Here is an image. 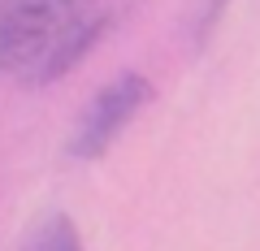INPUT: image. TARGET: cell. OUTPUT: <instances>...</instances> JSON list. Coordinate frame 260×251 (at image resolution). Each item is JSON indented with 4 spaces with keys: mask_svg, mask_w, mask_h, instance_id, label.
I'll list each match as a JSON object with an SVG mask.
<instances>
[{
    "mask_svg": "<svg viewBox=\"0 0 260 251\" xmlns=\"http://www.w3.org/2000/svg\"><path fill=\"white\" fill-rule=\"evenodd\" d=\"M152 100H156L152 78L139 74V69H121L117 78H109V83L83 104L74 130L65 139V152L74 160H100L104 152L130 130V121L139 117Z\"/></svg>",
    "mask_w": 260,
    "mask_h": 251,
    "instance_id": "cell-2",
    "label": "cell"
},
{
    "mask_svg": "<svg viewBox=\"0 0 260 251\" xmlns=\"http://www.w3.org/2000/svg\"><path fill=\"white\" fill-rule=\"evenodd\" d=\"M100 9V0H0V74L30 83L52 48Z\"/></svg>",
    "mask_w": 260,
    "mask_h": 251,
    "instance_id": "cell-1",
    "label": "cell"
},
{
    "mask_svg": "<svg viewBox=\"0 0 260 251\" xmlns=\"http://www.w3.org/2000/svg\"><path fill=\"white\" fill-rule=\"evenodd\" d=\"M22 251H83V234H78V225L70 221L65 212H52L26 238V247H22Z\"/></svg>",
    "mask_w": 260,
    "mask_h": 251,
    "instance_id": "cell-3",
    "label": "cell"
}]
</instances>
